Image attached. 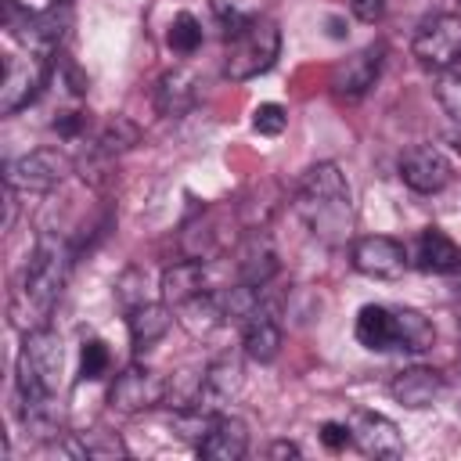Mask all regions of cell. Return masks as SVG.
<instances>
[{
  "label": "cell",
  "mask_w": 461,
  "mask_h": 461,
  "mask_svg": "<svg viewBox=\"0 0 461 461\" xmlns=\"http://www.w3.org/2000/svg\"><path fill=\"white\" fill-rule=\"evenodd\" d=\"M292 205L299 220L310 227V234L331 249L346 245L357 227V209H353V191L346 173L335 162H317L295 180Z\"/></svg>",
  "instance_id": "1"
},
{
  "label": "cell",
  "mask_w": 461,
  "mask_h": 461,
  "mask_svg": "<svg viewBox=\"0 0 461 461\" xmlns=\"http://www.w3.org/2000/svg\"><path fill=\"white\" fill-rule=\"evenodd\" d=\"M321 439H324V447H331V450H342L346 443H353V439H349V425H339V421H328V425L321 429Z\"/></svg>",
  "instance_id": "33"
},
{
  "label": "cell",
  "mask_w": 461,
  "mask_h": 461,
  "mask_svg": "<svg viewBox=\"0 0 461 461\" xmlns=\"http://www.w3.org/2000/svg\"><path fill=\"white\" fill-rule=\"evenodd\" d=\"M83 122H86V115H83V112H61V115L54 119V130H58L61 137H79Z\"/></svg>",
  "instance_id": "34"
},
{
  "label": "cell",
  "mask_w": 461,
  "mask_h": 461,
  "mask_svg": "<svg viewBox=\"0 0 461 461\" xmlns=\"http://www.w3.org/2000/svg\"><path fill=\"white\" fill-rule=\"evenodd\" d=\"M112 364V353L101 339H86L83 349H79V378L83 382H97Z\"/></svg>",
  "instance_id": "28"
},
{
  "label": "cell",
  "mask_w": 461,
  "mask_h": 461,
  "mask_svg": "<svg viewBox=\"0 0 461 461\" xmlns=\"http://www.w3.org/2000/svg\"><path fill=\"white\" fill-rule=\"evenodd\" d=\"M249 450V432H245V421L241 418H230V414H216L212 429L205 432V439L198 443V454L205 461H241Z\"/></svg>",
  "instance_id": "17"
},
{
  "label": "cell",
  "mask_w": 461,
  "mask_h": 461,
  "mask_svg": "<svg viewBox=\"0 0 461 461\" xmlns=\"http://www.w3.org/2000/svg\"><path fill=\"white\" fill-rule=\"evenodd\" d=\"M166 43H169L173 54H194V50L202 47V22H198L191 11H180V14L169 22Z\"/></svg>",
  "instance_id": "26"
},
{
  "label": "cell",
  "mask_w": 461,
  "mask_h": 461,
  "mask_svg": "<svg viewBox=\"0 0 461 461\" xmlns=\"http://www.w3.org/2000/svg\"><path fill=\"white\" fill-rule=\"evenodd\" d=\"M396 321H400V349L403 353H425L436 342V328L425 313L411 310V306H396Z\"/></svg>",
  "instance_id": "24"
},
{
  "label": "cell",
  "mask_w": 461,
  "mask_h": 461,
  "mask_svg": "<svg viewBox=\"0 0 461 461\" xmlns=\"http://www.w3.org/2000/svg\"><path fill=\"white\" fill-rule=\"evenodd\" d=\"M457 292H461V270H457Z\"/></svg>",
  "instance_id": "37"
},
{
  "label": "cell",
  "mask_w": 461,
  "mask_h": 461,
  "mask_svg": "<svg viewBox=\"0 0 461 461\" xmlns=\"http://www.w3.org/2000/svg\"><path fill=\"white\" fill-rule=\"evenodd\" d=\"M176 321H180V328H184L187 335H194V339L216 331V328L227 321L223 303H220V292H202V295L180 303V306H176Z\"/></svg>",
  "instance_id": "23"
},
{
  "label": "cell",
  "mask_w": 461,
  "mask_h": 461,
  "mask_svg": "<svg viewBox=\"0 0 461 461\" xmlns=\"http://www.w3.org/2000/svg\"><path fill=\"white\" fill-rule=\"evenodd\" d=\"M357 342L371 353H393L400 349V321H396V306H378L367 303L357 313Z\"/></svg>",
  "instance_id": "14"
},
{
  "label": "cell",
  "mask_w": 461,
  "mask_h": 461,
  "mask_svg": "<svg viewBox=\"0 0 461 461\" xmlns=\"http://www.w3.org/2000/svg\"><path fill=\"white\" fill-rule=\"evenodd\" d=\"M194 101H198V86L187 68H169L155 79V112L158 115L180 119L194 108Z\"/></svg>",
  "instance_id": "21"
},
{
  "label": "cell",
  "mask_w": 461,
  "mask_h": 461,
  "mask_svg": "<svg viewBox=\"0 0 461 461\" xmlns=\"http://www.w3.org/2000/svg\"><path fill=\"white\" fill-rule=\"evenodd\" d=\"M166 396H169V382H166L158 371L144 367V364L122 367V371L115 375V382H112V389H108V403H112V411H119V414L151 411V407H158Z\"/></svg>",
  "instance_id": "7"
},
{
  "label": "cell",
  "mask_w": 461,
  "mask_h": 461,
  "mask_svg": "<svg viewBox=\"0 0 461 461\" xmlns=\"http://www.w3.org/2000/svg\"><path fill=\"white\" fill-rule=\"evenodd\" d=\"M209 4H212V14L220 18V25H223L227 32H234L238 25H245V22L256 14V11L245 7L241 0H209Z\"/></svg>",
  "instance_id": "30"
},
{
  "label": "cell",
  "mask_w": 461,
  "mask_h": 461,
  "mask_svg": "<svg viewBox=\"0 0 461 461\" xmlns=\"http://www.w3.org/2000/svg\"><path fill=\"white\" fill-rule=\"evenodd\" d=\"M349 439L357 450H364L367 457H400L403 454V436L396 429V421H389L378 411H357L349 421Z\"/></svg>",
  "instance_id": "11"
},
{
  "label": "cell",
  "mask_w": 461,
  "mask_h": 461,
  "mask_svg": "<svg viewBox=\"0 0 461 461\" xmlns=\"http://www.w3.org/2000/svg\"><path fill=\"white\" fill-rule=\"evenodd\" d=\"M447 389V378L436 371V367H425V364H414V367H403L393 375L389 382V393L396 403L411 407V411H421V407H432Z\"/></svg>",
  "instance_id": "12"
},
{
  "label": "cell",
  "mask_w": 461,
  "mask_h": 461,
  "mask_svg": "<svg viewBox=\"0 0 461 461\" xmlns=\"http://www.w3.org/2000/svg\"><path fill=\"white\" fill-rule=\"evenodd\" d=\"M173 324V313H169V303H140L126 313V328H130V342L137 353L151 349Z\"/></svg>",
  "instance_id": "22"
},
{
  "label": "cell",
  "mask_w": 461,
  "mask_h": 461,
  "mask_svg": "<svg viewBox=\"0 0 461 461\" xmlns=\"http://www.w3.org/2000/svg\"><path fill=\"white\" fill-rule=\"evenodd\" d=\"M47 54L40 50H25V54H11L4 61V83H0V112L14 115L22 108H29L43 86H47Z\"/></svg>",
  "instance_id": "4"
},
{
  "label": "cell",
  "mask_w": 461,
  "mask_h": 461,
  "mask_svg": "<svg viewBox=\"0 0 461 461\" xmlns=\"http://www.w3.org/2000/svg\"><path fill=\"white\" fill-rule=\"evenodd\" d=\"M447 144H450L454 151H461V122H454V130L447 133Z\"/></svg>",
  "instance_id": "36"
},
{
  "label": "cell",
  "mask_w": 461,
  "mask_h": 461,
  "mask_svg": "<svg viewBox=\"0 0 461 461\" xmlns=\"http://www.w3.org/2000/svg\"><path fill=\"white\" fill-rule=\"evenodd\" d=\"M414 267L425 274H457L461 270V245L447 230L425 227L414 241Z\"/></svg>",
  "instance_id": "15"
},
{
  "label": "cell",
  "mask_w": 461,
  "mask_h": 461,
  "mask_svg": "<svg viewBox=\"0 0 461 461\" xmlns=\"http://www.w3.org/2000/svg\"><path fill=\"white\" fill-rule=\"evenodd\" d=\"M133 144H140V126H137L133 119H126V115H112V119L101 126L97 140H94V148H97L101 155H108V158L130 151Z\"/></svg>",
  "instance_id": "25"
},
{
  "label": "cell",
  "mask_w": 461,
  "mask_h": 461,
  "mask_svg": "<svg viewBox=\"0 0 461 461\" xmlns=\"http://www.w3.org/2000/svg\"><path fill=\"white\" fill-rule=\"evenodd\" d=\"M349 7L364 25H375L385 18V0H349Z\"/></svg>",
  "instance_id": "32"
},
{
  "label": "cell",
  "mask_w": 461,
  "mask_h": 461,
  "mask_svg": "<svg viewBox=\"0 0 461 461\" xmlns=\"http://www.w3.org/2000/svg\"><path fill=\"white\" fill-rule=\"evenodd\" d=\"M68 25H72V7H68L65 0H54V4L43 7V11H32V18H29V25H25V36H22L18 43H25L29 50L50 54V50L65 40Z\"/></svg>",
  "instance_id": "16"
},
{
  "label": "cell",
  "mask_w": 461,
  "mask_h": 461,
  "mask_svg": "<svg viewBox=\"0 0 461 461\" xmlns=\"http://www.w3.org/2000/svg\"><path fill=\"white\" fill-rule=\"evenodd\" d=\"M241 385H245L241 364H238L234 357H220V360H212V364L198 375V400H194V403H202V407H209V411H223L230 400H238Z\"/></svg>",
  "instance_id": "13"
},
{
  "label": "cell",
  "mask_w": 461,
  "mask_h": 461,
  "mask_svg": "<svg viewBox=\"0 0 461 461\" xmlns=\"http://www.w3.org/2000/svg\"><path fill=\"white\" fill-rule=\"evenodd\" d=\"M277 54H281V29H277V22L263 18V14H252L245 25H238L223 40V76L230 83L256 79V76L274 68Z\"/></svg>",
  "instance_id": "3"
},
{
  "label": "cell",
  "mask_w": 461,
  "mask_h": 461,
  "mask_svg": "<svg viewBox=\"0 0 461 461\" xmlns=\"http://www.w3.org/2000/svg\"><path fill=\"white\" fill-rule=\"evenodd\" d=\"M411 50L418 58L421 68H450L454 61H461V14H432L418 25Z\"/></svg>",
  "instance_id": "6"
},
{
  "label": "cell",
  "mask_w": 461,
  "mask_h": 461,
  "mask_svg": "<svg viewBox=\"0 0 461 461\" xmlns=\"http://www.w3.org/2000/svg\"><path fill=\"white\" fill-rule=\"evenodd\" d=\"M72 259L76 252L54 238V234H40L32 252H29V263L22 270V281L14 288V299H11V321L22 328V331H32V328H43L65 281H68V270H72Z\"/></svg>",
  "instance_id": "2"
},
{
  "label": "cell",
  "mask_w": 461,
  "mask_h": 461,
  "mask_svg": "<svg viewBox=\"0 0 461 461\" xmlns=\"http://www.w3.org/2000/svg\"><path fill=\"white\" fill-rule=\"evenodd\" d=\"M68 173V158L54 148H36L4 166V184L14 194H47L54 191Z\"/></svg>",
  "instance_id": "5"
},
{
  "label": "cell",
  "mask_w": 461,
  "mask_h": 461,
  "mask_svg": "<svg viewBox=\"0 0 461 461\" xmlns=\"http://www.w3.org/2000/svg\"><path fill=\"white\" fill-rule=\"evenodd\" d=\"M457 328H461V306H457Z\"/></svg>",
  "instance_id": "38"
},
{
  "label": "cell",
  "mask_w": 461,
  "mask_h": 461,
  "mask_svg": "<svg viewBox=\"0 0 461 461\" xmlns=\"http://www.w3.org/2000/svg\"><path fill=\"white\" fill-rule=\"evenodd\" d=\"M436 101H439V108L454 122H461V61H454L450 68L439 72V79H436Z\"/></svg>",
  "instance_id": "27"
},
{
  "label": "cell",
  "mask_w": 461,
  "mask_h": 461,
  "mask_svg": "<svg viewBox=\"0 0 461 461\" xmlns=\"http://www.w3.org/2000/svg\"><path fill=\"white\" fill-rule=\"evenodd\" d=\"M277 270H281L277 249L270 245V238H267L263 230H252V234L241 241V249H238V281L263 288Z\"/></svg>",
  "instance_id": "19"
},
{
  "label": "cell",
  "mask_w": 461,
  "mask_h": 461,
  "mask_svg": "<svg viewBox=\"0 0 461 461\" xmlns=\"http://www.w3.org/2000/svg\"><path fill=\"white\" fill-rule=\"evenodd\" d=\"M303 450L295 447V443H288V439H277L274 447H270V457H299Z\"/></svg>",
  "instance_id": "35"
},
{
  "label": "cell",
  "mask_w": 461,
  "mask_h": 461,
  "mask_svg": "<svg viewBox=\"0 0 461 461\" xmlns=\"http://www.w3.org/2000/svg\"><path fill=\"white\" fill-rule=\"evenodd\" d=\"M454 166L436 144H414L400 155V180L418 194H436L450 184Z\"/></svg>",
  "instance_id": "10"
},
{
  "label": "cell",
  "mask_w": 461,
  "mask_h": 461,
  "mask_svg": "<svg viewBox=\"0 0 461 461\" xmlns=\"http://www.w3.org/2000/svg\"><path fill=\"white\" fill-rule=\"evenodd\" d=\"M119 303H122L126 313H130L133 306L148 303V299H144V274H140L137 267H130V270L119 277Z\"/></svg>",
  "instance_id": "31"
},
{
  "label": "cell",
  "mask_w": 461,
  "mask_h": 461,
  "mask_svg": "<svg viewBox=\"0 0 461 461\" xmlns=\"http://www.w3.org/2000/svg\"><path fill=\"white\" fill-rule=\"evenodd\" d=\"M349 259H353V267L364 277H375V281H396V277H403V270L411 263L407 249L396 238H389V234H364V238H357L349 245Z\"/></svg>",
  "instance_id": "9"
},
{
  "label": "cell",
  "mask_w": 461,
  "mask_h": 461,
  "mask_svg": "<svg viewBox=\"0 0 461 461\" xmlns=\"http://www.w3.org/2000/svg\"><path fill=\"white\" fill-rule=\"evenodd\" d=\"M65 4H68V0H65Z\"/></svg>",
  "instance_id": "39"
},
{
  "label": "cell",
  "mask_w": 461,
  "mask_h": 461,
  "mask_svg": "<svg viewBox=\"0 0 461 461\" xmlns=\"http://www.w3.org/2000/svg\"><path fill=\"white\" fill-rule=\"evenodd\" d=\"M209 285V270H205V263L202 259H176L173 267H166L162 270V281H158V292H162V303H169L173 310L180 306V303H187V299H194V295H202V292H209L205 288Z\"/></svg>",
  "instance_id": "18"
},
{
  "label": "cell",
  "mask_w": 461,
  "mask_h": 461,
  "mask_svg": "<svg viewBox=\"0 0 461 461\" xmlns=\"http://www.w3.org/2000/svg\"><path fill=\"white\" fill-rule=\"evenodd\" d=\"M285 126H288V112H285V104H277V101H263V104H256V112H252V130H256V133H263V137H277V133H285Z\"/></svg>",
  "instance_id": "29"
},
{
  "label": "cell",
  "mask_w": 461,
  "mask_h": 461,
  "mask_svg": "<svg viewBox=\"0 0 461 461\" xmlns=\"http://www.w3.org/2000/svg\"><path fill=\"white\" fill-rule=\"evenodd\" d=\"M281 342H285V331H281L277 317H274L267 306L256 310V313L241 324V349H245V357L256 360V364H270V360L281 353Z\"/></svg>",
  "instance_id": "20"
},
{
  "label": "cell",
  "mask_w": 461,
  "mask_h": 461,
  "mask_svg": "<svg viewBox=\"0 0 461 461\" xmlns=\"http://www.w3.org/2000/svg\"><path fill=\"white\" fill-rule=\"evenodd\" d=\"M382 65H385V43H382V40H375V43L353 50L349 58H342V61L331 68V94L342 97V101H360V97L375 86Z\"/></svg>",
  "instance_id": "8"
}]
</instances>
